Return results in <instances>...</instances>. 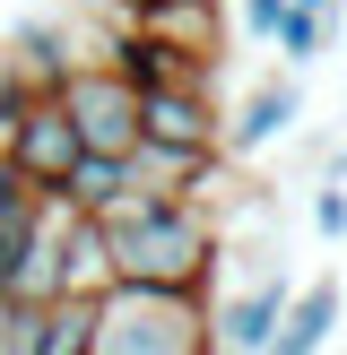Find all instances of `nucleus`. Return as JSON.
<instances>
[{"instance_id":"nucleus-1","label":"nucleus","mask_w":347,"mask_h":355,"mask_svg":"<svg viewBox=\"0 0 347 355\" xmlns=\"http://www.w3.org/2000/svg\"><path fill=\"white\" fill-rule=\"evenodd\" d=\"M104 225V252H113V277H130V286H200L217 295L226 286V217L208 200H130L113 208Z\"/></svg>"},{"instance_id":"nucleus-2","label":"nucleus","mask_w":347,"mask_h":355,"mask_svg":"<svg viewBox=\"0 0 347 355\" xmlns=\"http://www.w3.org/2000/svg\"><path fill=\"white\" fill-rule=\"evenodd\" d=\"M87 355H217V295L113 277V286L96 295Z\"/></svg>"},{"instance_id":"nucleus-3","label":"nucleus","mask_w":347,"mask_h":355,"mask_svg":"<svg viewBox=\"0 0 347 355\" xmlns=\"http://www.w3.org/2000/svg\"><path fill=\"white\" fill-rule=\"evenodd\" d=\"M52 96H61V113H69L87 156H130L139 148V87L113 61H69V78Z\"/></svg>"},{"instance_id":"nucleus-4","label":"nucleus","mask_w":347,"mask_h":355,"mask_svg":"<svg viewBox=\"0 0 347 355\" xmlns=\"http://www.w3.org/2000/svg\"><path fill=\"white\" fill-rule=\"evenodd\" d=\"M139 139L148 148H226V96H217V69L208 78H165V87H139Z\"/></svg>"},{"instance_id":"nucleus-5","label":"nucleus","mask_w":347,"mask_h":355,"mask_svg":"<svg viewBox=\"0 0 347 355\" xmlns=\"http://www.w3.org/2000/svg\"><path fill=\"white\" fill-rule=\"evenodd\" d=\"M0 156H9L17 173H26L35 191H61L69 182V165H78V130H69V113H61V96H35L26 113L9 121V130H0Z\"/></svg>"},{"instance_id":"nucleus-6","label":"nucleus","mask_w":347,"mask_h":355,"mask_svg":"<svg viewBox=\"0 0 347 355\" xmlns=\"http://www.w3.org/2000/svg\"><path fill=\"white\" fill-rule=\"evenodd\" d=\"M295 121H304V87H295V69H269V78H252L235 104H226V156L252 165V156L278 148Z\"/></svg>"},{"instance_id":"nucleus-7","label":"nucleus","mask_w":347,"mask_h":355,"mask_svg":"<svg viewBox=\"0 0 347 355\" xmlns=\"http://www.w3.org/2000/svg\"><path fill=\"white\" fill-rule=\"evenodd\" d=\"M287 304H295V277L287 269H260L252 286L217 295V355H260L278 338V321H287Z\"/></svg>"},{"instance_id":"nucleus-8","label":"nucleus","mask_w":347,"mask_h":355,"mask_svg":"<svg viewBox=\"0 0 347 355\" xmlns=\"http://www.w3.org/2000/svg\"><path fill=\"white\" fill-rule=\"evenodd\" d=\"M87 329H96V304H87V295H52V304H17L9 355H87Z\"/></svg>"},{"instance_id":"nucleus-9","label":"nucleus","mask_w":347,"mask_h":355,"mask_svg":"<svg viewBox=\"0 0 347 355\" xmlns=\"http://www.w3.org/2000/svg\"><path fill=\"white\" fill-rule=\"evenodd\" d=\"M69 61H78V35H69L61 17H17L9 44H0V69H17V78L44 87V96L69 78Z\"/></svg>"},{"instance_id":"nucleus-10","label":"nucleus","mask_w":347,"mask_h":355,"mask_svg":"<svg viewBox=\"0 0 347 355\" xmlns=\"http://www.w3.org/2000/svg\"><path fill=\"white\" fill-rule=\"evenodd\" d=\"M330 329H347V295H339V277H312V286H295V304H287V321H278V338L260 347V355H321L330 347Z\"/></svg>"},{"instance_id":"nucleus-11","label":"nucleus","mask_w":347,"mask_h":355,"mask_svg":"<svg viewBox=\"0 0 347 355\" xmlns=\"http://www.w3.org/2000/svg\"><path fill=\"white\" fill-rule=\"evenodd\" d=\"M52 208H61V200H52ZM52 234H61V295H87V304H96V295L113 286L104 225H96V217H78V208H61V225H52Z\"/></svg>"},{"instance_id":"nucleus-12","label":"nucleus","mask_w":347,"mask_h":355,"mask_svg":"<svg viewBox=\"0 0 347 355\" xmlns=\"http://www.w3.org/2000/svg\"><path fill=\"white\" fill-rule=\"evenodd\" d=\"M52 200L78 208V217H113V208H130V200H139L130 156H78V165H69V182L52 191Z\"/></svg>"},{"instance_id":"nucleus-13","label":"nucleus","mask_w":347,"mask_h":355,"mask_svg":"<svg viewBox=\"0 0 347 355\" xmlns=\"http://www.w3.org/2000/svg\"><path fill=\"white\" fill-rule=\"evenodd\" d=\"M44 225H52V191H44V200H26L17 217H0V286H9V269L35 252V234H44Z\"/></svg>"},{"instance_id":"nucleus-14","label":"nucleus","mask_w":347,"mask_h":355,"mask_svg":"<svg viewBox=\"0 0 347 355\" xmlns=\"http://www.w3.org/2000/svg\"><path fill=\"white\" fill-rule=\"evenodd\" d=\"M330 35H339V26H321V17L287 9V26H278L269 44H278V61H287V69H312V61H321V52H330Z\"/></svg>"},{"instance_id":"nucleus-15","label":"nucleus","mask_w":347,"mask_h":355,"mask_svg":"<svg viewBox=\"0 0 347 355\" xmlns=\"http://www.w3.org/2000/svg\"><path fill=\"white\" fill-rule=\"evenodd\" d=\"M312 234H321V243H339V234H347V191H339V182L312 191Z\"/></svg>"},{"instance_id":"nucleus-16","label":"nucleus","mask_w":347,"mask_h":355,"mask_svg":"<svg viewBox=\"0 0 347 355\" xmlns=\"http://www.w3.org/2000/svg\"><path fill=\"white\" fill-rule=\"evenodd\" d=\"M235 26H243V35H260V44H269V35L287 26V0H235Z\"/></svg>"},{"instance_id":"nucleus-17","label":"nucleus","mask_w":347,"mask_h":355,"mask_svg":"<svg viewBox=\"0 0 347 355\" xmlns=\"http://www.w3.org/2000/svg\"><path fill=\"white\" fill-rule=\"evenodd\" d=\"M26 200H44V191H35L26 173H17L9 156H0V217H17V208H26Z\"/></svg>"},{"instance_id":"nucleus-18","label":"nucleus","mask_w":347,"mask_h":355,"mask_svg":"<svg viewBox=\"0 0 347 355\" xmlns=\"http://www.w3.org/2000/svg\"><path fill=\"white\" fill-rule=\"evenodd\" d=\"M287 9H304V17H321V26H339V9H347V0H287Z\"/></svg>"},{"instance_id":"nucleus-19","label":"nucleus","mask_w":347,"mask_h":355,"mask_svg":"<svg viewBox=\"0 0 347 355\" xmlns=\"http://www.w3.org/2000/svg\"><path fill=\"white\" fill-rule=\"evenodd\" d=\"M9 329H17V304L0 295V355H9Z\"/></svg>"},{"instance_id":"nucleus-20","label":"nucleus","mask_w":347,"mask_h":355,"mask_svg":"<svg viewBox=\"0 0 347 355\" xmlns=\"http://www.w3.org/2000/svg\"><path fill=\"white\" fill-rule=\"evenodd\" d=\"M339 355H347V347H339Z\"/></svg>"}]
</instances>
